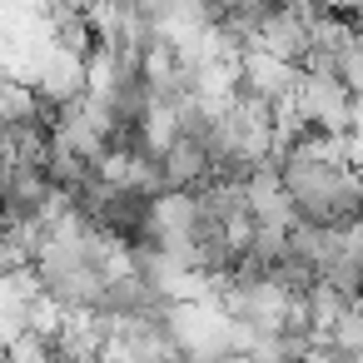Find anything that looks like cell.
Returning a JSON list of instances; mask_svg holds the SVG:
<instances>
[{
	"label": "cell",
	"instance_id": "obj_1",
	"mask_svg": "<svg viewBox=\"0 0 363 363\" xmlns=\"http://www.w3.org/2000/svg\"><path fill=\"white\" fill-rule=\"evenodd\" d=\"M323 343L338 348L343 358L363 353V294H358V298H343V303L333 308V318L323 323Z\"/></svg>",
	"mask_w": 363,
	"mask_h": 363
},
{
	"label": "cell",
	"instance_id": "obj_2",
	"mask_svg": "<svg viewBox=\"0 0 363 363\" xmlns=\"http://www.w3.org/2000/svg\"><path fill=\"white\" fill-rule=\"evenodd\" d=\"M348 363H363V353H353V358H348Z\"/></svg>",
	"mask_w": 363,
	"mask_h": 363
}]
</instances>
